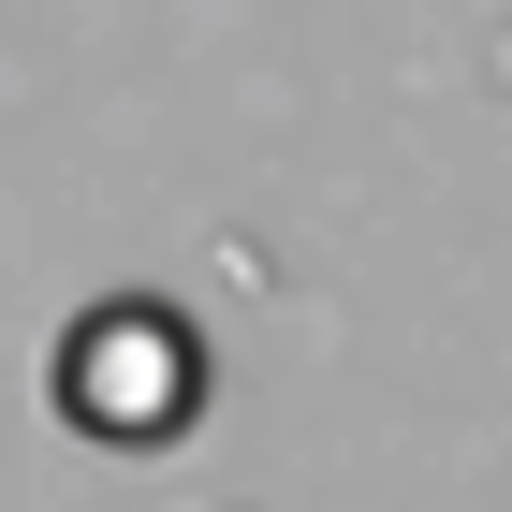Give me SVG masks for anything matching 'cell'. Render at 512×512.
I'll return each mask as SVG.
<instances>
[{"mask_svg":"<svg viewBox=\"0 0 512 512\" xmlns=\"http://www.w3.org/2000/svg\"><path fill=\"white\" fill-rule=\"evenodd\" d=\"M44 395H59V425L103 439V454H161V439H191V410H205V337H191V308H161V293H103V308L59 337Z\"/></svg>","mask_w":512,"mask_h":512,"instance_id":"cell-1","label":"cell"}]
</instances>
